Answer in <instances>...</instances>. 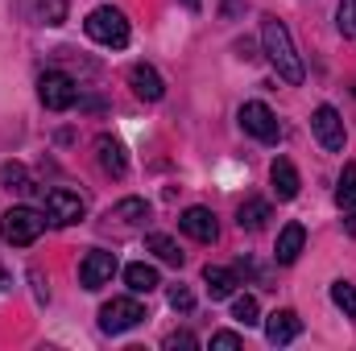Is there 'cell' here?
I'll list each match as a JSON object with an SVG mask.
<instances>
[{
    "mask_svg": "<svg viewBox=\"0 0 356 351\" xmlns=\"http://www.w3.org/2000/svg\"><path fill=\"white\" fill-rule=\"evenodd\" d=\"M261 46H266V58L273 62V71H277V79H286V83H302V58H298V50H294V37H290V29L277 21V17H266L261 21Z\"/></svg>",
    "mask_w": 356,
    "mask_h": 351,
    "instance_id": "obj_1",
    "label": "cell"
},
{
    "mask_svg": "<svg viewBox=\"0 0 356 351\" xmlns=\"http://www.w3.org/2000/svg\"><path fill=\"white\" fill-rule=\"evenodd\" d=\"M269 186H273V194L282 198V203H290L294 194H298V170H294V162H286V157H277L273 166H269Z\"/></svg>",
    "mask_w": 356,
    "mask_h": 351,
    "instance_id": "obj_14",
    "label": "cell"
},
{
    "mask_svg": "<svg viewBox=\"0 0 356 351\" xmlns=\"http://www.w3.org/2000/svg\"><path fill=\"white\" fill-rule=\"evenodd\" d=\"M232 318H236L241 327H257V323H261L257 298H253V293H236V298H232Z\"/></svg>",
    "mask_w": 356,
    "mask_h": 351,
    "instance_id": "obj_22",
    "label": "cell"
},
{
    "mask_svg": "<svg viewBox=\"0 0 356 351\" xmlns=\"http://www.w3.org/2000/svg\"><path fill=\"white\" fill-rule=\"evenodd\" d=\"M269 219V203L266 198H245L241 207H236V223L245 228V232H261Z\"/></svg>",
    "mask_w": 356,
    "mask_h": 351,
    "instance_id": "obj_19",
    "label": "cell"
},
{
    "mask_svg": "<svg viewBox=\"0 0 356 351\" xmlns=\"http://www.w3.org/2000/svg\"><path fill=\"white\" fill-rule=\"evenodd\" d=\"M203 281H207V293H211V302H224V298H232L236 293V273L232 268H220V264H207L203 268Z\"/></svg>",
    "mask_w": 356,
    "mask_h": 351,
    "instance_id": "obj_16",
    "label": "cell"
},
{
    "mask_svg": "<svg viewBox=\"0 0 356 351\" xmlns=\"http://www.w3.org/2000/svg\"><path fill=\"white\" fill-rule=\"evenodd\" d=\"M178 228H182L191 240H199V244H211V240L220 236V223H216V215H211L207 207H186V211L178 215Z\"/></svg>",
    "mask_w": 356,
    "mask_h": 351,
    "instance_id": "obj_10",
    "label": "cell"
},
{
    "mask_svg": "<svg viewBox=\"0 0 356 351\" xmlns=\"http://www.w3.org/2000/svg\"><path fill=\"white\" fill-rule=\"evenodd\" d=\"M182 4H186V8H199V4H203V0H182Z\"/></svg>",
    "mask_w": 356,
    "mask_h": 351,
    "instance_id": "obj_33",
    "label": "cell"
},
{
    "mask_svg": "<svg viewBox=\"0 0 356 351\" xmlns=\"http://www.w3.org/2000/svg\"><path fill=\"white\" fill-rule=\"evenodd\" d=\"M95 162H99L104 174H112V178L129 174V153H124V145H120L116 137H108V132L95 137Z\"/></svg>",
    "mask_w": 356,
    "mask_h": 351,
    "instance_id": "obj_12",
    "label": "cell"
},
{
    "mask_svg": "<svg viewBox=\"0 0 356 351\" xmlns=\"http://www.w3.org/2000/svg\"><path fill=\"white\" fill-rule=\"evenodd\" d=\"M336 17H340V21H336L340 33H344V37H356V0H340V12H336Z\"/></svg>",
    "mask_w": 356,
    "mask_h": 351,
    "instance_id": "obj_26",
    "label": "cell"
},
{
    "mask_svg": "<svg viewBox=\"0 0 356 351\" xmlns=\"http://www.w3.org/2000/svg\"><path fill=\"white\" fill-rule=\"evenodd\" d=\"M145 318V306L137 298H112L104 310H99V327L108 335H120V331H133L137 323Z\"/></svg>",
    "mask_w": 356,
    "mask_h": 351,
    "instance_id": "obj_6",
    "label": "cell"
},
{
    "mask_svg": "<svg viewBox=\"0 0 356 351\" xmlns=\"http://www.w3.org/2000/svg\"><path fill=\"white\" fill-rule=\"evenodd\" d=\"M302 244H307V228H302V223H286L282 236H277V248H273L277 264H294L298 252H302Z\"/></svg>",
    "mask_w": 356,
    "mask_h": 351,
    "instance_id": "obj_15",
    "label": "cell"
},
{
    "mask_svg": "<svg viewBox=\"0 0 356 351\" xmlns=\"http://www.w3.org/2000/svg\"><path fill=\"white\" fill-rule=\"evenodd\" d=\"M348 232H353V236H356V211H353V215H348Z\"/></svg>",
    "mask_w": 356,
    "mask_h": 351,
    "instance_id": "obj_32",
    "label": "cell"
},
{
    "mask_svg": "<svg viewBox=\"0 0 356 351\" xmlns=\"http://www.w3.org/2000/svg\"><path fill=\"white\" fill-rule=\"evenodd\" d=\"M0 182H4V190H13V194H38V182L29 178V170H25L21 162H4V166H0Z\"/></svg>",
    "mask_w": 356,
    "mask_h": 351,
    "instance_id": "obj_17",
    "label": "cell"
},
{
    "mask_svg": "<svg viewBox=\"0 0 356 351\" xmlns=\"http://www.w3.org/2000/svg\"><path fill=\"white\" fill-rule=\"evenodd\" d=\"M112 273H116V252L91 248L88 257H83V264H79V285L83 289H99V285L112 281Z\"/></svg>",
    "mask_w": 356,
    "mask_h": 351,
    "instance_id": "obj_9",
    "label": "cell"
},
{
    "mask_svg": "<svg viewBox=\"0 0 356 351\" xmlns=\"http://www.w3.org/2000/svg\"><path fill=\"white\" fill-rule=\"evenodd\" d=\"M83 29H88L91 42H99V46H112V50L129 46V21H124V12H120V8H112V4L91 8L88 21H83Z\"/></svg>",
    "mask_w": 356,
    "mask_h": 351,
    "instance_id": "obj_2",
    "label": "cell"
},
{
    "mask_svg": "<svg viewBox=\"0 0 356 351\" xmlns=\"http://www.w3.org/2000/svg\"><path fill=\"white\" fill-rule=\"evenodd\" d=\"M33 8H38V17L46 25H63L67 21V0H33Z\"/></svg>",
    "mask_w": 356,
    "mask_h": 351,
    "instance_id": "obj_24",
    "label": "cell"
},
{
    "mask_svg": "<svg viewBox=\"0 0 356 351\" xmlns=\"http://www.w3.org/2000/svg\"><path fill=\"white\" fill-rule=\"evenodd\" d=\"M236 8H241V0H224V8H220V12H224V17H232Z\"/></svg>",
    "mask_w": 356,
    "mask_h": 351,
    "instance_id": "obj_30",
    "label": "cell"
},
{
    "mask_svg": "<svg viewBox=\"0 0 356 351\" xmlns=\"http://www.w3.org/2000/svg\"><path fill=\"white\" fill-rule=\"evenodd\" d=\"M124 281H129V289H133V293H154V289L162 285L158 268H154V264H145V261L129 264V268H124Z\"/></svg>",
    "mask_w": 356,
    "mask_h": 351,
    "instance_id": "obj_18",
    "label": "cell"
},
{
    "mask_svg": "<svg viewBox=\"0 0 356 351\" xmlns=\"http://www.w3.org/2000/svg\"><path fill=\"white\" fill-rule=\"evenodd\" d=\"M311 128H315V137H319V145L327 149V153H340L344 149V120H340V112L332 108V103H319L315 108V116H311Z\"/></svg>",
    "mask_w": 356,
    "mask_h": 351,
    "instance_id": "obj_7",
    "label": "cell"
},
{
    "mask_svg": "<svg viewBox=\"0 0 356 351\" xmlns=\"http://www.w3.org/2000/svg\"><path fill=\"white\" fill-rule=\"evenodd\" d=\"M241 128H245L249 137L266 141V145H277V141H282V124H277L273 108L261 103V99H249V103L241 108Z\"/></svg>",
    "mask_w": 356,
    "mask_h": 351,
    "instance_id": "obj_4",
    "label": "cell"
},
{
    "mask_svg": "<svg viewBox=\"0 0 356 351\" xmlns=\"http://www.w3.org/2000/svg\"><path fill=\"white\" fill-rule=\"evenodd\" d=\"M336 203H340V207H348V211L356 207V162H348V166H344V174H340V186H336Z\"/></svg>",
    "mask_w": 356,
    "mask_h": 351,
    "instance_id": "obj_23",
    "label": "cell"
},
{
    "mask_svg": "<svg viewBox=\"0 0 356 351\" xmlns=\"http://www.w3.org/2000/svg\"><path fill=\"white\" fill-rule=\"evenodd\" d=\"M332 302H336L348 318H356V289L348 281H336V285H332Z\"/></svg>",
    "mask_w": 356,
    "mask_h": 351,
    "instance_id": "obj_25",
    "label": "cell"
},
{
    "mask_svg": "<svg viewBox=\"0 0 356 351\" xmlns=\"http://www.w3.org/2000/svg\"><path fill=\"white\" fill-rule=\"evenodd\" d=\"M145 248H149L158 261H166V264H182V261H186V257H182V248H178L166 232H154V236L145 240Z\"/></svg>",
    "mask_w": 356,
    "mask_h": 351,
    "instance_id": "obj_20",
    "label": "cell"
},
{
    "mask_svg": "<svg viewBox=\"0 0 356 351\" xmlns=\"http://www.w3.org/2000/svg\"><path fill=\"white\" fill-rule=\"evenodd\" d=\"M46 215H50L58 228H71V223H79V219L88 215V203H83L75 190H63V186H54V190L46 194Z\"/></svg>",
    "mask_w": 356,
    "mask_h": 351,
    "instance_id": "obj_8",
    "label": "cell"
},
{
    "mask_svg": "<svg viewBox=\"0 0 356 351\" xmlns=\"http://www.w3.org/2000/svg\"><path fill=\"white\" fill-rule=\"evenodd\" d=\"M241 343H245V339H241L236 331H216V335H211V348H241Z\"/></svg>",
    "mask_w": 356,
    "mask_h": 351,
    "instance_id": "obj_29",
    "label": "cell"
},
{
    "mask_svg": "<svg viewBox=\"0 0 356 351\" xmlns=\"http://www.w3.org/2000/svg\"><path fill=\"white\" fill-rule=\"evenodd\" d=\"M38 95H42V103H46L50 112H67V108H75L79 87H75L71 75H63V71H46V75L38 79Z\"/></svg>",
    "mask_w": 356,
    "mask_h": 351,
    "instance_id": "obj_5",
    "label": "cell"
},
{
    "mask_svg": "<svg viewBox=\"0 0 356 351\" xmlns=\"http://www.w3.org/2000/svg\"><path fill=\"white\" fill-rule=\"evenodd\" d=\"M129 87L137 99H145V103H158L162 95H166V83H162V75L149 67V62H133L129 67Z\"/></svg>",
    "mask_w": 356,
    "mask_h": 351,
    "instance_id": "obj_11",
    "label": "cell"
},
{
    "mask_svg": "<svg viewBox=\"0 0 356 351\" xmlns=\"http://www.w3.org/2000/svg\"><path fill=\"white\" fill-rule=\"evenodd\" d=\"M170 306L182 310V314H191V310H195V293H191L186 285H170Z\"/></svg>",
    "mask_w": 356,
    "mask_h": 351,
    "instance_id": "obj_27",
    "label": "cell"
},
{
    "mask_svg": "<svg viewBox=\"0 0 356 351\" xmlns=\"http://www.w3.org/2000/svg\"><path fill=\"white\" fill-rule=\"evenodd\" d=\"M108 215L120 219V223H141V219H149V203L145 198H120Z\"/></svg>",
    "mask_w": 356,
    "mask_h": 351,
    "instance_id": "obj_21",
    "label": "cell"
},
{
    "mask_svg": "<svg viewBox=\"0 0 356 351\" xmlns=\"http://www.w3.org/2000/svg\"><path fill=\"white\" fill-rule=\"evenodd\" d=\"M46 228V215L33 211V207H8L4 219H0V236L13 244V248H29Z\"/></svg>",
    "mask_w": 356,
    "mask_h": 351,
    "instance_id": "obj_3",
    "label": "cell"
},
{
    "mask_svg": "<svg viewBox=\"0 0 356 351\" xmlns=\"http://www.w3.org/2000/svg\"><path fill=\"white\" fill-rule=\"evenodd\" d=\"M4 285H8V273H4V264H0V289H4Z\"/></svg>",
    "mask_w": 356,
    "mask_h": 351,
    "instance_id": "obj_31",
    "label": "cell"
},
{
    "mask_svg": "<svg viewBox=\"0 0 356 351\" xmlns=\"http://www.w3.org/2000/svg\"><path fill=\"white\" fill-rule=\"evenodd\" d=\"M166 348H170V351H178V348H182V351H195V348H199V339H195L191 331H175V335H166Z\"/></svg>",
    "mask_w": 356,
    "mask_h": 351,
    "instance_id": "obj_28",
    "label": "cell"
},
{
    "mask_svg": "<svg viewBox=\"0 0 356 351\" xmlns=\"http://www.w3.org/2000/svg\"><path fill=\"white\" fill-rule=\"evenodd\" d=\"M302 335V318L294 314V310H273L266 323V339L273 348H286V343H294Z\"/></svg>",
    "mask_w": 356,
    "mask_h": 351,
    "instance_id": "obj_13",
    "label": "cell"
}]
</instances>
